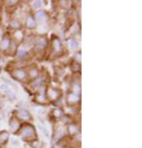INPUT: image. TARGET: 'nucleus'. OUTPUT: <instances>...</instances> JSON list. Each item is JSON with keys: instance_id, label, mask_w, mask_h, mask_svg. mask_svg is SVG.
I'll use <instances>...</instances> for the list:
<instances>
[{"instance_id": "nucleus-1", "label": "nucleus", "mask_w": 142, "mask_h": 148, "mask_svg": "<svg viewBox=\"0 0 142 148\" xmlns=\"http://www.w3.org/2000/svg\"><path fill=\"white\" fill-rule=\"evenodd\" d=\"M18 135H19L20 140L29 142V143L38 139L37 130H36V127L32 125V123H23Z\"/></svg>"}, {"instance_id": "nucleus-2", "label": "nucleus", "mask_w": 142, "mask_h": 148, "mask_svg": "<svg viewBox=\"0 0 142 148\" xmlns=\"http://www.w3.org/2000/svg\"><path fill=\"white\" fill-rule=\"evenodd\" d=\"M32 49L37 55L44 53L49 49V39L45 34H34L32 38Z\"/></svg>"}, {"instance_id": "nucleus-3", "label": "nucleus", "mask_w": 142, "mask_h": 148, "mask_svg": "<svg viewBox=\"0 0 142 148\" xmlns=\"http://www.w3.org/2000/svg\"><path fill=\"white\" fill-rule=\"evenodd\" d=\"M49 49H50V53L53 57H61L64 53L63 39L58 36H52L51 39L49 40Z\"/></svg>"}, {"instance_id": "nucleus-4", "label": "nucleus", "mask_w": 142, "mask_h": 148, "mask_svg": "<svg viewBox=\"0 0 142 148\" xmlns=\"http://www.w3.org/2000/svg\"><path fill=\"white\" fill-rule=\"evenodd\" d=\"M10 75L17 82H20L24 84H26L29 82L26 66H13L12 69H10Z\"/></svg>"}, {"instance_id": "nucleus-5", "label": "nucleus", "mask_w": 142, "mask_h": 148, "mask_svg": "<svg viewBox=\"0 0 142 148\" xmlns=\"http://www.w3.org/2000/svg\"><path fill=\"white\" fill-rule=\"evenodd\" d=\"M63 97V91L61 88L55 87V85H47L46 88V98L49 104H53L56 101Z\"/></svg>"}, {"instance_id": "nucleus-6", "label": "nucleus", "mask_w": 142, "mask_h": 148, "mask_svg": "<svg viewBox=\"0 0 142 148\" xmlns=\"http://www.w3.org/2000/svg\"><path fill=\"white\" fill-rule=\"evenodd\" d=\"M46 88H47V84L42 85L40 88H38L37 90L34 91V96H33V101L40 104V106H47L49 102H47V98H46Z\"/></svg>"}, {"instance_id": "nucleus-7", "label": "nucleus", "mask_w": 142, "mask_h": 148, "mask_svg": "<svg viewBox=\"0 0 142 148\" xmlns=\"http://www.w3.org/2000/svg\"><path fill=\"white\" fill-rule=\"evenodd\" d=\"M13 116L17 117L21 123H31L32 115L26 108H18L13 112Z\"/></svg>"}, {"instance_id": "nucleus-8", "label": "nucleus", "mask_w": 142, "mask_h": 148, "mask_svg": "<svg viewBox=\"0 0 142 148\" xmlns=\"http://www.w3.org/2000/svg\"><path fill=\"white\" fill-rule=\"evenodd\" d=\"M23 21V27H25L27 31H33L38 27V24L34 19V16L32 12H26L25 16H24Z\"/></svg>"}, {"instance_id": "nucleus-9", "label": "nucleus", "mask_w": 142, "mask_h": 148, "mask_svg": "<svg viewBox=\"0 0 142 148\" xmlns=\"http://www.w3.org/2000/svg\"><path fill=\"white\" fill-rule=\"evenodd\" d=\"M46 81H47L46 73H45V72H42V75H40L39 77H37V78L33 79V81L27 82L26 84H27V87L30 88V90H32V91L34 92L38 88H40L42 85H45V84H46Z\"/></svg>"}, {"instance_id": "nucleus-10", "label": "nucleus", "mask_w": 142, "mask_h": 148, "mask_svg": "<svg viewBox=\"0 0 142 148\" xmlns=\"http://www.w3.org/2000/svg\"><path fill=\"white\" fill-rule=\"evenodd\" d=\"M65 129H66V135L70 136L71 139L78 136L79 133H81V126L77 121H72L71 123H69V125H66Z\"/></svg>"}, {"instance_id": "nucleus-11", "label": "nucleus", "mask_w": 142, "mask_h": 148, "mask_svg": "<svg viewBox=\"0 0 142 148\" xmlns=\"http://www.w3.org/2000/svg\"><path fill=\"white\" fill-rule=\"evenodd\" d=\"M64 102L68 107H77L81 103V95L68 91L65 95V98H64Z\"/></svg>"}, {"instance_id": "nucleus-12", "label": "nucleus", "mask_w": 142, "mask_h": 148, "mask_svg": "<svg viewBox=\"0 0 142 148\" xmlns=\"http://www.w3.org/2000/svg\"><path fill=\"white\" fill-rule=\"evenodd\" d=\"M68 136L66 135V129H65V126H59V127H56L55 128V132H53V135H52V142L56 143V142H59L64 140L65 138Z\"/></svg>"}, {"instance_id": "nucleus-13", "label": "nucleus", "mask_w": 142, "mask_h": 148, "mask_svg": "<svg viewBox=\"0 0 142 148\" xmlns=\"http://www.w3.org/2000/svg\"><path fill=\"white\" fill-rule=\"evenodd\" d=\"M26 71H27V78H29V82L30 81H33L37 77H39L42 75V70L36 65V64H29L26 66Z\"/></svg>"}, {"instance_id": "nucleus-14", "label": "nucleus", "mask_w": 142, "mask_h": 148, "mask_svg": "<svg viewBox=\"0 0 142 148\" xmlns=\"http://www.w3.org/2000/svg\"><path fill=\"white\" fill-rule=\"evenodd\" d=\"M11 43H12L11 34L7 32V33L5 34L4 38L0 40V55H1V53H3V55H7V53H8Z\"/></svg>"}, {"instance_id": "nucleus-15", "label": "nucleus", "mask_w": 142, "mask_h": 148, "mask_svg": "<svg viewBox=\"0 0 142 148\" xmlns=\"http://www.w3.org/2000/svg\"><path fill=\"white\" fill-rule=\"evenodd\" d=\"M16 58L18 60H21V62H26L29 58H30V50H27L26 47H24L23 45H19L17 51L14 53Z\"/></svg>"}, {"instance_id": "nucleus-16", "label": "nucleus", "mask_w": 142, "mask_h": 148, "mask_svg": "<svg viewBox=\"0 0 142 148\" xmlns=\"http://www.w3.org/2000/svg\"><path fill=\"white\" fill-rule=\"evenodd\" d=\"M7 25H8V29L12 30L13 32L23 30V21H21V19H19L18 17H14V16L10 18Z\"/></svg>"}, {"instance_id": "nucleus-17", "label": "nucleus", "mask_w": 142, "mask_h": 148, "mask_svg": "<svg viewBox=\"0 0 142 148\" xmlns=\"http://www.w3.org/2000/svg\"><path fill=\"white\" fill-rule=\"evenodd\" d=\"M21 126H23V123L17 117H14V116H12L10 119V121H8L10 133H12V134H18L19 130H20V128H21Z\"/></svg>"}, {"instance_id": "nucleus-18", "label": "nucleus", "mask_w": 142, "mask_h": 148, "mask_svg": "<svg viewBox=\"0 0 142 148\" xmlns=\"http://www.w3.org/2000/svg\"><path fill=\"white\" fill-rule=\"evenodd\" d=\"M34 19L36 21H37V24H43V23H46L47 19H49V14H47V12L45 10H38V11H36L34 13Z\"/></svg>"}, {"instance_id": "nucleus-19", "label": "nucleus", "mask_w": 142, "mask_h": 148, "mask_svg": "<svg viewBox=\"0 0 142 148\" xmlns=\"http://www.w3.org/2000/svg\"><path fill=\"white\" fill-rule=\"evenodd\" d=\"M66 46L70 51L72 52H76V51H79V42L76 37H69L66 39Z\"/></svg>"}, {"instance_id": "nucleus-20", "label": "nucleus", "mask_w": 142, "mask_h": 148, "mask_svg": "<svg viewBox=\"0 0 142 148\" xmlns=\"http://www.w3.org/2000/svg\"><path fill=\"white\" fill-rule=\"evenodd\" d=\"M65 114V112H64V109L63 108H57V107H55L52 110H51V113H50V117H51V121H59L62 117H63V115Z\"/></svg>"}, {"instance_id": "nucleus-21", "label": "nucleus", "mask_w": 142, "mask_h": 148, "mask_svg": "<svg viewBox=\"0 0 142 148\" xmlns=\"http://www.w3.org/2000/svg\"><path fill=\"white\" fill-rule=\"evenodd\" d=\"M25 32H24V30H19V31H16L13 32V34H11V38L13 39L17 44H21L24 42V39H25Z\"/></svg>"}, {"instance_id": "nucleus-22", "label": "nucleus", "mask_w": 142, "mask_h": 148, "mask_svg": "<svg viewBox=\"0 0 142 148\" xmlns=\"http://www.w3.org/2000/svg\"><path fill=\"white\" fill-rule=\"evenodd\" d=\"M69 33L71 34V37H76L77 38V36L81 33V26H79L78 21H74L71 24L70 27H69Z\"/></svg>"}, {"instance_id": "nucleus-23", "label": "nucleus", "mask_w": 142, "mask_h": 148, "mask_svg": "<svg viewBox=\"0 0 142 148\" xmlns=\"http://www.w3.org/2000/svg\"><path fill=\"white\" fill-rule=\"evenodd\" d=\"M10 141V132L8 130H0V147L6 145Z\"/></svg>"}, {"instance_id": "nucleus-24", "label": "nucleus", "mask_w": 142, "mask_h": 148, "mask_svg": "<svg viewBox=\"0 0 142 148\" xmlns=\"http://www.w3.org/2000/svg\"><path fill=\"white\" fill-rule=\"evenodd\" d=\"M56 4H58L57 6L61 7V8H64L66 11H69L71 7H72V4L74 1H70V0H61V1H56Z\"/></svg>"}, {"instance_id": "nucleus-25", "label": "nucleus", "mask_w": 142, "mask_h": 148, "mask_svg": "<svg viewBox=\"0 0 142 148\" xmlns=\"http://www.w3.org/2000/svg\"><path fill=\"white\" fill-rule=\"evenodd\" d=\"M30 11L31 10H34V11H38V10H42L43 5H44V1L43 0H33V1H30Z\"/></svg>"}, {"instance_id": "nucleus-26", "label": "nucleus", "mask_w": 142, "mask_h": 148, "mask_svg": "<svg viewBox=\"0 0 142 148\" xmlns=\"http://www.w3.org/2000/svg\"><path fill=\"white\" fill-rule=\"evenodd\" d=\"M3 4L10 8H17L20 6L21 1H19V0H5V1H3Z\"/></svg>"}, {"instance_id": "nucleus-27", "label": "nucleus", "mask_w": 142, "mask_h": 148, "mask_svg": "<svg viewBox=\"0 0 142 148\" xmlns=\"http://www.w3.org/2000/svg\"><path fill=\"white\" fill-rule=\"evenodd\" d=\"M4 95L6 96V98L7 100H10L11 102H13V101H17V95L12 91L11 89H8V90H6V91H4Z\"/></svg>"}, {"instance_id": "nucleus-28", "label": "nucleus", "mask_w": 142, "mask_h": 148, "mask_svg": "<svg viewBox=\"0 0 142 148\" xmlns=\"http://www.w3.org/2000/svg\"><path fill=\"white\" fill-rule=\"evenodd\" d=\"M18 46H19V44H17L13 39H12V43H11V46H10V50H8V53H7V55H10V56H14V53H16V51H17Z\"/></svg>"}, {"instance_id": "nucleus-29", "label": "nucleus", "mask_w": 142, "mask_h": 148, "mask_svg": "<svg viewBox=\"0 0 142 148\" xmlns=\"http://www.w3.org/2000/svg\"><path fill=\"white\" fill-rule=\"evenodd\" d=\"M70 69H71V71L75 72L76 75H77V73H79V71H81V64L79 63H76V62H71Z\"/></svg>"}, {"instance_id": "nucleus-30", "label": "nucleus", "mask_w": 142, "mask_h": 148, "mask_svg": "<svg viewBox=\"0 0 142 148\" xmlns=\"http://www.w3.org/2000/svg\"><path fill=\"white\" fill-rule=\"evenodd\" d=\"M52 148H68V145H66L65 140H62V141H59V142L53 143Z\"/></svg>"}, {"instance_id": "nucleus-31", "label": "nucleus", "mask_w": 142, "mask_h": 148, "mask_svg": "<svg viewBox=\"0 0 142 148\" xmlns=\"http://www.w3.org/2000/svg\"><path fill=\"white\" fill-rule=\"evenodd\" d=\"M81 51H76L75 55H74V60L72 62H76V63H79L81 64Z\"/></svg>"}, {"instance_id": "nucleus-32", "label": "nucleus", "mask_w": 142, "mask_h": 148, "mask_svg": "<svg viewBox=\"0 0 142 148\" xmlns=\"http://www.w3.org/2000/svg\"><path fill=\"white\" fill-rule=\"evenodd\" d=\"M56 75L58 76V77H61V76H63L64 75V69H63V66H57L56 68Z\"/></svg>"}, {"instance_id": "nucleus-33", "label": "nucleus", "mask_w": 142, "mask_h": 148, "mask_svg": "<svg viewBox=\"0 0 142 148\" xmlns=\"http://www.w3.org/2000/svg\"><path fill=\"white\" fill-rule=\"evenodd\" d=\"M6 33H7V32H6L5 27H4V25H3V24H0V40H1V39L4 38Z\"/></svg>"}, {"instance_id": "nucleus-34", "label": "nucleus", "mask_w": 142, "mask_h": 148, "mask_svg": "<svg viewBox=\"0 0 142 148\" xmlns=\"http://www.w3.org/2000/svg\"><path fill=\"white\" fill-rule=\"evenodd\" d=\"M30 145H31V148H39V147H40V143H39L38 139L34 140V141H32V142H30Z\"/></svg>"}, {"instance_id": "nucleus-35", "label": "nucleus", "mask_w": 142, "mask_h": 148, "mask_svg": "<svg viewBox=\"0 0 142 148\" xmlns=\"http://www.w3.org/2000/svg\"><path fill=\"white\" fill-rule=\"evenodd\" d=\"M3 82L5 83V84H7L8 87H13V88H16V85H14V83H12L10 79H7V78H3Z\"/></svg>"}, {"instance_id": "nucleus-36", "label": "nucleus", "mask_w": 142, "mask_h": 148, "mask_svg": "<svg viewBox=\"0 0 142 148\" xmlns=\"http://www.w3.org/2000/svg\"><path fill=\"white\" fill-rule=\"evenodd\" d=\"M8 89H10V87H8L7 84H5V83L0 84V90H1L3 92H4V91H6V90H8Z\"/></svg>"}, {"instance_id": "nucleus-37", "label": "nucleus", "mask_w": 142, "mask_h": 148, "mask_svg": "<svg viewBox=\"0 0 142 148\" xmlns=\"http://www.w3.org/2000/svg\"><path fill=\"white\" fill-rule=\"evenodd\" d=\"M1 17H3V11H1V7H0V19H1Z\"/></svg>"}, {"instance_id": "nucleus-38", "label": "nucleus", "mask_w": 142, "mask_h": 148, "mask_svg": "<svg viewBox=\"0 0 142 148\" xmlns=\"http://www.w3.org/2000/svg\"><path fill=\"white\" fill-rule=\"evenodd\" d=\"M3 110V107H1V103H0V112H1Z\"/></svg>"}, {"instance_id": "nucleus-39", "label": "nucleus", "mask_w": 142, "mask_h": 148, "mask_svg": "<svg viewBox=\"0 0 142 148\" xmlns=\"http://www.w3.org/2000/svg\"><path fill=\"white\" fill-rule=\"evenodd\" d=\"M0 72H1V69H0Z\"/></svg>"}, {"instance_id": "nucleus-40", "label": "nucleus", "mask_w": 142, "mask_h": 148, "mask_svg": "<svg viewBox=\"0 0 142 148\" xmlns=\"http://www.w3.org/2000/svg\"><path fill=\"white\" fill-rule=\"evenodd\" d=\"M0 57H1V55H0Z\"/></svg>"}]
</instances>
